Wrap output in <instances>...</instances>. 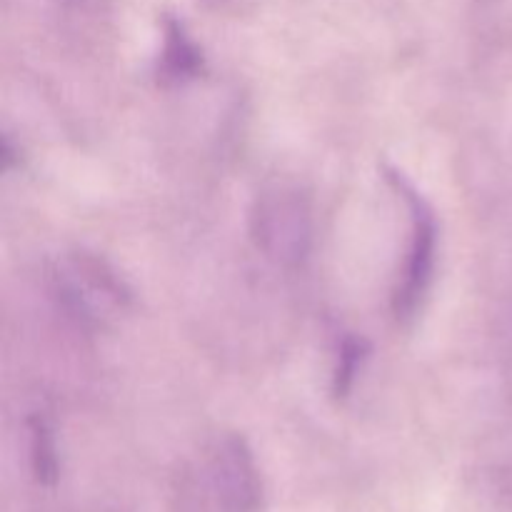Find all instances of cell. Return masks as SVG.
Instances as JSON below:
<instances>
[{
  "label": "cell",
  "instance_id": "1",
  "mask_svg": "<svg viewBox=\"0 0 512 512\" xmlns=\"http://www.w3.org/2000/svg\"><path fill=\"white\" fill-rule=\"evenodd\" d=\"M250 233L265 258L283 268L305 263L313 248V208L293 185H270L250 210Z\"/></svg>",
  "mask_w": 512,
  "mask_h": 512
},
{
  "label": "cell",
  "instance_id": "2",
  "mask_svg": "<svg viewBox=\"0 0 512 512\" xmlns=\"http://www.w3.org/2000/svg\"><path fill=\"white\" fill-rule=\"evenodd\" d=\"M383 175L410 210V245L403 273L393 293V313L398 320H410L428 295L438 253V220L425 195L393 165L383 163Z\"/></svg>",
  "mask_w": 512,
  "mask_h": 512
},
{
  "label": "cell",
  "instance_id": "3",
  "mask_svg": "<svg viewBox=\"0 0 512 512\" xmlns=\"http://www.w3.org/2000/svg\"><path fill=\"white\" fill-rule=\"evenodd\" d=\"M53 290L65 313L78 325H98L108 310L125 308L130 290L123 278L98 255H70L53 273Z\"/></svg>",
  "mask_w": 512,
  "mask_h": 512
},
{
  "label": "cell",
  "instance_id": "4",
  "mask_svg": "<svg viewBox=\"0 0 512 512\" xmlns=\"http://www.w3.org/2000/svg\"><path fill=\"white\" fill-rule=\"evenodd\" d=\"M208 480L225 512H258L263 505V478L243 435H220L210 453Z\"/></svg>",
  "mask_w": 512,
  "mask_h": 512
},
{
  "label": "cell",
  "instance_id": "5",
  "mask_svg": "<svg viewBox=\"0 0 512 512\" xmlns=\"http://www.w3.org/2000/svg\"><path fill=\"white\" fill-rule=\"evenodd\" d=\"M205 68L200 45L188 33L183 20L165 15L163 48L158 58V80L165 85H183L198 78Z\"/></svg>",
  "mask_w": 512,
  "mask_h": 512
},
{
  "label": "cell",
  "instance_id": "6",
  "mask_svg": "<svg viewBox=\"0 0 512 512\" xmlns=\"http://www.w3.org/2000/svg\"><path fill=\"white\" fill-rule=\"evenodd\" d=\"M28 458L35 483L53 488L60 478V453L53 423L43 413L30 415L28 420Z\"/></svg>",
  "mask_w": 512,
  "mask_h": 512
},
{
  "label": "cell",
  "instance_id": "7",
  "mask_svg": "<svg viewBox=\"0 0 512 512\" xmlns=\"http://www.w3.org/2000/svg\"><path fill=\"white\" fill-rule=\"evenodd\" d=\"M370 355V343L363 335L345 333L338 340V355H335V368H333V395L338 400L348 398L353 393L358 375L363 370L365 360Z\"/></svg>",
  "mask_w": 512,
  "mask_h": 512
},
{
  "label": "cell",
  "instance_id": "8",
  "mask_svg": "<svg viewBox=\"0 0 512 512\" xmlns=\"http://www.w3.org/2000/svg\"><path fill=\"white\" fill-rule=\"evenodd\" d=\"M498 493L503 495V500L512 505V470H503L498 475Z\"/></svg>",
  "mask_w": 512,
  "mask_h": 512
}]
</instances>
